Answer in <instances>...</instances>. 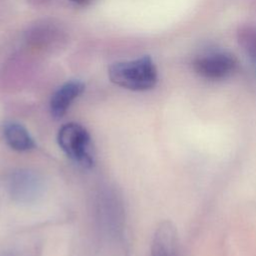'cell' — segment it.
<instances>
[{"label":"cell","instance_id":"cell-3","mask_svg":"<svg viewBox=\"0 0 256 256\" xmlns=\"http://www.w3.org/2000/svg\"><path fill=\"white\" fill-rule=\"evenodd\" d=\"M237 61L235 57L226 52H211L194 59L195 72L209 80L224 79L235 72Z\"/></svg>","mask_w":256,"mask_h":256},{"label":"cell","instance_id":"cell-2","mask_svg":"<svg viewBox=\"0 0 256 256\" xmlns=\"http://www.w3.org/2000/svg\"><path fill=\"white\" fill-rule=\"evenodd\" d=\"M57 141L63 152L75 163L90 168L94 164V153L89 132L79 123H66L58 131Z\"/></svg>","mask_w":256,"mask_h":256},{"label":"cell","instance_id":"cell-7","mask_svg":"<svg viewBox=\"0 0 256 256\" xmlns=\"http://www.w3.org/2000/svg\"><path fill=\"white\" fill-rule=\"evenodd\" d=\"M3 135L10 148L16 151H28L35 147V142L28 130L17 122H7L3 126Z\"/></svg>","mask_w":256,"mask_h":256},{"label":"cell","instance_id":"cell-6","mask_svg":"<svg viewBox=\"0 0 256 256\" xmlns=\"http://www.w3.org/2000/svg\"><path fill=\"white\" fill-rule=\"evenodd\" d=\"M177 254V231L174 224L165 220L156 228L152 246L151 256H176Z\"/></svg>","mask_w":256,"mask_h":256},{"label":"cell","instance_id":"cell-1","mask_svg":"<svg viewBox=\"0 0 256 256\" xmlns=\"http://www.w3.org/2000/svg\"><path fill=\"white\" fill-rule=\"evenodd\" d=\"M110 81L130 91H147L155 87L158 81L156 65L150 56L134 60L115 62L108 68Z\"/></svg>","mask_w":256,"mask_h":256},{"label":"cell","instance_id":"cell-4","mask_svg":"<svg viewBox=\"0 0 256 256\" xmlns=\"http://www.w3.org/2000/svg\"><path fill=\"white\" fill-rule=\"evenodd\" d=\"M8 191L11 197L19 202H31L43 191V181L34 171L18 170L8 178Z\"/></svg>","mask_w":256,"mask_h":256},{"label":"cell","instance_id":"cell-9","mask_svg":"<svg viewBox=\"0 0 256 256\" xmlns=\"http://www.w3.org/2000/svg\"><path fill=\"white\" fill-rule=\"evenodd\" d=\"M72 3L77 4V5H86L88 4L91 0H70Z\"/></svg>","mask_w":256,"mask_h":256},{"label":"cell","instance_id":"cell-8","mask_svg":"<svg viewBox=\"0 0 256 256\" xmlns=\"http://www.w3.org/2000/svg\"><path fill=\"white\" fill-rule=\"evenodd\" d=\"M238 42L256 69V27L244 26L238 31Z\"/></svg>","mask_w":256,"mask_h":256},{"label":"cell","instance_id":"cell-5","mask_svg":"<svg viewBox=\"0 0 256 256\" xmlns=\"http://www.w3.org/2000/svg\"><path fill=\"white\" fill-rule=\"evenodd\" d=\"M85 84L78 79H73L62 84L50 99V112L55 118H61L71 104L84 92Z\"/></svg>","mask_w":256,"mask_h":256}]
</instances>
